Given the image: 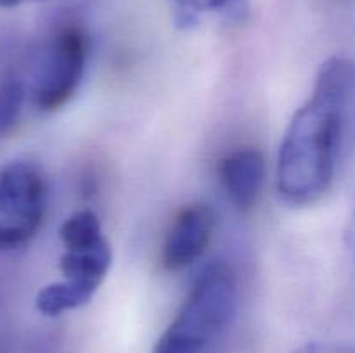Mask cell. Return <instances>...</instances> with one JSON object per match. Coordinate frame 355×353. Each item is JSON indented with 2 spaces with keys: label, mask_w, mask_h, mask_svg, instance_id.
<instances>
[{
  "label": "cell",
  "mask_w": 355,
  "mask_h": 353,
  "mask_svg": "<svg viewBox=\"0 0 355 353\" xmlns=\"http://www.w3.org/2000/svg\"><path fill=\"white\" fill-rule=\"evenodd\" d=\"M354 89V62L329 59L291 118L277 156V190L291 206L318 203L331 187Z\"/></svg>",
  "instance_id": "cell-1"
},
{
  "label": "cell",
  "mask_w": 355,
  "mask_h": 353,
  "mask_svg": "<svg viewBox=\"0 0 355 353\" xmlns=\"http://www.w3.org/2000/svg\"><path fill=\"white\" fill-rule=\"evenodd\" d=\"M236 294L234 272L225 263L205 269L153 353H207L231 324Z\"/></svg>",
  "instance_id": "cell-2"
},
{
  "label": "cell",
  "mask_w": 355,
  "mask_h": 353,
  "mask_svg": "<svg viewBox=\"0 0 355 353\" xmlns=\"http://www.w3.org/2000/svg\"><path fill=\"white\" fill-rule=\"evenodd\" d=\"M89 51L90 38L78 24H64L52 35L30 83V97L38 109L54 113L69 102L82 83Z\"/></svg>",
  "instance_id": "cell-3"
},
{
  "label": "cell",
  "mask_w": 355,
  "mask_h": 353,
  "mask_svg": "<svg viewBox=\"0 0 355 353\" xmlns=\"http://www.w3.org/2000/svg\"><path fill=\"white\" fill-rule=\"evenodd\" d=\"M49 187L33 163L14 161L0 168V251L28 244L44 224Z\"/></svg>",
  "instance_id": "cell-4"
},
{
  "label": "cell",
  "mask_w": 355,
  "mask_h": 353,
  "mask_svg": "<svg viewBox=\"0 0 355 353\" xmlns=\"http://www.w3.org/2000/svg\"><path fill=\"white\" fill-rule=\"evenodd\" d=\"M111 260L113 253L106 237L92 244L64 248L59 260L62 280L38 291L37 310L47 317H58L89 303L106 279Z\"/></svg>",
  "instance_id": "cell-5"
},
{
  "label": "cell",
  "mask_w": 355,
  "mask_h": 353,
  "mask_svg": "<svg viewBox=\"0 0 355 353\" xmlns=\"http://www.w3.org/2000/svg\"><path fill=\"white\" fill-rule=\"evenodd\" d=\"M215 227V213L208 204L193 203L175 215L165 235L163 266L170 272L184 270L203 256Z\"/></svg>",
  "instance_id": "cell-6"
},
{
  "label": "cell",
  "mask_w": 355,
  "mask_h": 353,
  "mask_svg": "<svg viewBox=\"0 0 355 353\" xmlns=\"http://www.w3.org/2000/svg\"><path fill=\"white\" fill-rule=\"evenodd\" d=\"M218 180L229 201L250 210L259 201L266 180V159L255 147H238L218 161Z\"/></svg>",
  "instance_id": "cell-7"
},
{
  "label": "cell",
  "mask_w": 355,
  "mask_h": 353,
  "mask_svg": "<svg viewBox=\"0 0 355 353\" xmlns=\"http://www.w3.org/2000/svg\"><path fill=\"white\" fill-rule=\"evenodd\" d=\"M59 239L64 248L85 246L104 239L97 215L90 210H80L69 215L59 227Z\"/></svg>",
  "instance_id": "cell-8"
},
{
  "label": "cell",
  "mask_w": 355,
  "mask_h": 353,
  "mask_svg": "<svg viewBox=\"0 0 355 353\" xmlns=\"http://www.w3.org/2000/svg\"><path fill=\"white\" fill-rule=\"evenodd\" d=\"M26 99V89L19 78H7L0 83V134H7L17 123Z\"/></svg>",
  "instance_id": "cell-9"
},
{
  "label": "cell",
  "mask_w": 355,
  "mask_h": 353,
  "mask_svg": "<svg viewBox=\"0 0 355 353\" xmlns=\"http://www.w3.org/2000/svg\"><path fill=\"white\" fill-rule=\"evenodd\" d=\"M177 7L191 14L200 12H217V10L227 9L232 3L239 0H172Z\"/></svg>",
  "instance_id": "cell-10"
},
{
  "label": "cell",
  "mask_w": 355,
  "mask_h": 353,
  "mask_svg": "<svg viewBox=\"0 0 355 353\" xmlns=\"http://www.w3.org/2000/svg\"><path fill=\"white\" fill-rule=\"evenodd\" d=\"M345 241H347V246H349V249H350V251H352V255H354V258H355V211H354L352 218H350L349 227H347Z\"/></svg>",
  "instance_id": "cell-11"
},
{
  "label": "cell",
  "mask_w": 355,
  "mask_h": 353,
  "mask_svg": "<svg viewBox=\"0 0 355 353\" xmlns=\"http://www.w3.org/2000/svg\"><path fill=\"white\" fill-rule=\"evenodd\" d=\"M28 2H35V0H0V7H17Z\"/></svg>",
  "instance_id": "cell-12"
}]
</instances>
